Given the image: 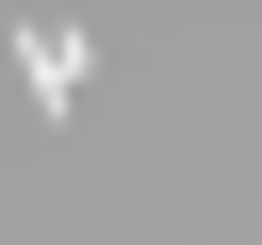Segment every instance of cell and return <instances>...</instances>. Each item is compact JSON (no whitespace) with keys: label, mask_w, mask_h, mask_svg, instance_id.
<instances>
[{"label":"cell","mask_w":262,"mask_h":245,"mask_svg":"<svg viewBox=\"0 0 262 245\" xmlns=\"http://www.w3.org/2000/svg\"><path fill=\"white\" fill-rule=\"evenodd\" d=\"M16 82H33V114H82V82H98V49H82L66 16H33V33H16Z\"/></svg>","instance_id":"1"}]
</instances>
